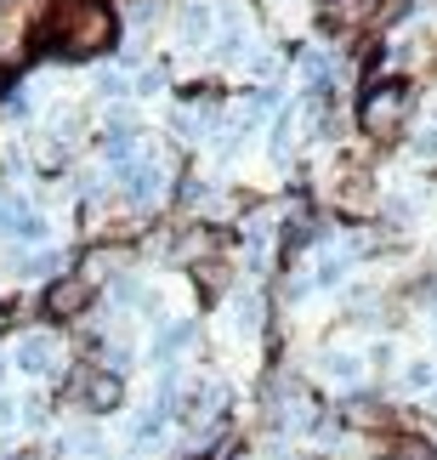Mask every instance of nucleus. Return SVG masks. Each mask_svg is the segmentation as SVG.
Here are the masks:
<instances>
[{
	"mask_svg": "<svg viewBox=\"0 0 437 460\" xmlns=\"http://www.w3.org/2000/svg\"><path fill=\"white\" fill-rule=\"evenodd\" d=\"M114 34H119V23L109 12V0H63V6H57V46L68 51V58L109 51Z\"/></svg>",
	"mask_w": 437,
	"mask_h": 460,
	"instance_id": "nucleus-1",
	"label": "nucleus"
},
{
	"mask_svg": "<svg viewBox=\"0 0 437 460\" xmlns=\"http://www.w3.org/2000/svg\"><path fill=\"white\" fill-rule=\"evenodd\" d=\"M358 126H363V137H375V143H398L404 126H409V85L404 80H375L358 102Z\"/></svg>",
	"mask_w": 437,
	"mask_h": 460,
	"instance_id": "nucleus-2",
	"label": "nucleus"
},
{
	"mask_svg": "<svg viewBox=\"0 0 437 460\" xmlns=\"http://www.w3.org/2000/svg\"><path fill=\"white\" fill-rule=\"evenodd\" d=\"M57 364H63V341H57V335H46V330H34V335H23V341L12 347V369H17V376H29V381H46Z\"/></svg>",
	"mask_w": 437,
	"mask_h": 460,
	"instance_id": "nucleus-3",
	"label": "nucleus"
},
{
	"mask_svg": "<svg viewBox=\"0 0 437 460\" xmlns=\"http://www.w3.org/2000/svg\"><path fill=\"white\" fill-rule=\"evenodd\" d=\"M319 376L336 386V393H358L363 376H370V358L353 352V347H329V352H319Z\"/></svg>",
	"mask_w": 437,
	"mask_h": 460,
	"instance_id": "nucleus-4",
	"label": "nucleus"
},
{
	"mask_svg": "<svg viewBox=\"0 0 437 460\" xmlns=\"http://www.w3.org/2000/svg\"><path fill=\"white\" fill-rule=\"evenodd\" d=\"M216 34H222V12L211 6V0H188L182 17H177V40L182 46H216Z\"/></svg>",
	"mask_w": 437,
	"mask_h": 460,
	"instance_id": "nucleus-5",
	"label": "nucleus"
},
{
	"mask_svg": "<svg viewBox=\"0 0 437 460\" xmlns=\"http://www.w3.org/2000/svg\"><path fill=\"white\" fill-rule=\"evenodd\" d=\"M97 302V285H92V279H57V285H51L46 290V313L51 318H74V313H85V307H92Z\"/></svg>",
	"mask_w": 437,
	"mask_h": 460,
	"instance_id": "nucleus-6",
	"label": "nucleus"
},
{
	"mask_svg": "<svg viewBox=\"0 0 437 460\" xmlns=\"http://www.w3.org/2000/svg\"><path fill=\"white\" fill-rule=\"evenodd\" d=\"M194 341H199V324H188V318H177V324H165V330L148 341V358L160 364V369H170V364H177V358H182V352L194 347Z\"/></svg>",
	"mask_w": 437,
	"mask_h": 460,
	"instance_id": "nucleus-7",
	"label": "nucleus"
},
{
	"mask_svg": "<svg viewBox=\"0 0 437 460\" xmlns=\"http://www.w3.org/2000/svg\"><path fill=\"white\" fill-rule=\"evenodd\" d=\"M80 398L85 410H119V398H126V381L114 376V369H92V376H80Z\"/></svg>",
	"mask_w": 437,
	"mask_h": 460,
	"instance_id": "nucleus-8",
	"label": "nucleus"
},
{
	"mask_svg": "<svg viewBox=\"0 0 437 460\" xmlns=\"http://www.w3.org/2000/svg\"><path fill=\"white\" fill-rule=\"evenodd\" d=\"M370 12H375V0H329L324 6V34H353L370 23Z\"/></svg>",
	"mask_w": 437,
	"mask_h": 460,
	"instance_id": "nucleus-9",
	"label": "nucleus"
},
{
	"mask_svg": "<svg viewBox=\"0 0 437 460\" xmlns=\"http://www.w3.org/2000/svg\"><path fill=\"white\" fill-rule=\"evenodd\" d=\"M97 97L114 102V109H126L131 102V75L126 68H97Z\"/></svg>",
	"mask_w": 437,
	"mask_h": 460,
	"instance_id": "nucleus-10",
	"label": "nucleus"
},
{
	"mask_svg": "<svg viewBox=\"0 0 437 460\" xmlns=\"http://www.w3.org/2000/svg\"><path fill=\"white\" fill-rule=\"evenodd\" d=\"M12 261L23 279H51V273L63 279V251H34V256H12Z\"/></svg>",
	"mask_w": 437,
	"mask_h": 460,
	"instance_id": "nucleus-11",
	"label": "nucleus"
},
{
	"mask_svg": "<svg viewBox=\"0 0 437 460\" xmlns=\"http://www.w3.org/2000/svg\"><path fill=\"white\" fill-rule=\"evenodd\" d=\"M233 324H239V335H261V296L256 290L233 296Z\"/></svg>",
	"mask_w": 437,
	"mask_h": 460,
	"instance_id": "nucleus-12",
	"label": "nucleus"
},
{
	"mask_svg": "<svg viewBox=\"0 0 437 460\" xmlns=\"http://www.w3.org/2000/svg\"><path fill=\"white\" fill-rule=\"evenodd\" d=\"M437 386V364L432 358H409L404 364V393H432Z\"/></svg>",
	"mask_w": 437,
	"mask_h": 460,
	"instance_id": "nucleus-13",
	"label": "nucleus"
},
{
	"mask_svg": "<svg viewBox=\"0 0 437 460\" xmlns=\"http://www.w3.org/2000/svg\"><path fill=\"white\" fill-rule=\"evenodd\" d=\"M160 92H165V75H160V68H143V75L131 80V102L136 97H160Z\"/></svg>",
	"mask_w": 437,
	"mask_h": 460,
	"instance_id": "nucleus-14",
	"label": "nucleus"
},
{
	"mask_svg": "<svg viewBox=\"0 0 437 460\" xmlns=\"http://www.w3.org/2000/svg\"><path fill=\"white\" fill-rule=\"evenodd\" d=\"M6 114H12V119H34V92H29V85L6 92Z\"/></svg>",
	"mask_w": 437,
	"mask_h": 460,
	"instance_id": "nucleus-15",
	"label": "nucleus"
},
{
	"mask_svg": "<svg viewBox=\"0 0 437 460\" xmlns=\"http://www.w3.org/2000/svg\"><path fill=\"white\" fill-rule=\"evenodd\" d=\"M415 159H437V126L415 131Z\"/></svg>",
	"mask_w": 437,
	"mask_h": 460,
	"instance_id": "nucleus-16",
	"label": "nucleus"
},
{
	"mask_svg": "<svg viewBox=\"0 0 437 460\" xmlns=\"http://www.w3.org/2000/svg\"><path fill=\"white\" fill-rule=\"evenodd\" d=\"M398 460H437L426 444H415V438H404V444H398Z\"/></svg>",
	"mask_w": 437,
	"mask_h": 460,
	"instance_id": "nucleus-17",
	"label": "nucleus"
},
{
	"mask_svg": "<svg viewBox=\"0 0 437 460\" xmlns=\"http://www.w3.org/2000/svg\"><path fill=\"white\" fill-rule=\"evenodd\" d=\"M12 427H17V403L0 393V432H12Z\"/></svg>",
	"mask_w": 437,
	"mask_h": 460,
	"instance_id": "nucleus-18",
	"label": "nucleus"
},
{
	"mask_svg": "<svg viewBox=\"0 0 437 460\" xmlns=\"http://www.w3.org/2000/svg\"><path fill=\"white\" fill-rule=\"evenodd\" d=\"M23 460H29V455H23Z\"/></svg>",
	"mask_w": 437,
	"mask_h": 460,
	"instance_id": "nucleus-19",
	"label": "nucleus"
}]
</instances>
